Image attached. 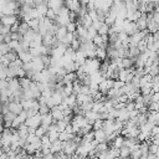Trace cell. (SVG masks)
Masks as SVG:
<instances>
[{
    "label": "cell",
    "instance_id": "52a82bcc",
    "mask_svg": "<svg viewBox=\"0 0 159 159\" xmlns=\"http://www.w3.org/2000/svg\"><path fill=\"white\" fill-rule=\"evenodd\" d=\"M93 134H94V140L97 143H104L106 142L107 134L104 133L103 129H96V130H93Z\"/></svg>",
    "mask_w": 159,
    "mask_h": 159
},
{
    "label": "cell",
    "instance_id": "7c38bea8",
    "mask_svg": "<svg viewBox=\"0 0 159 159\" xmlns=\"http://www.w3.org/2000/svg\"><path fill=\"white\" fill-rule=\"evenodd\" d=\"M62 144H63V142H61L60 139L52 142L51 143V153L52 154H56L58 152H62Z\"/></svg>",
    "mask_w": 159,
    "mask_h": 159
},
{
    "label": "cell",
    "instance_id": "ac0fdd59",
    "mask_svg": "<svg viewBox=\"0 0 159 159\" xmlns=\"http://www.w3.org/2000/svg\"><path fill=\"white\" fill-rule=\"evenodd\" d=\"M97 34L98 35H101V36H107L108 34H109V26L108 25H106L104 22L102 24V26L99 27V30L97 31Z\"/></svg>",
    "mask_w": 159,
    "mask_h": 159
},
{
    "label": "cell",
    "instance_id": "f546056e",
    "mask_svg": "<svg viewBox=\"0 0 159 159\" xmlns=\"http://www.w3.org/2000/svg\"><path fill=\"white\" fill-rule=\"evenodd\" d=\"M2 42H5V36L0 35V43H2Z\"/></svg>",
    "mask_w": 159,
    "mask_h": 159
},
{
    "label": "cell",
    "instance_id": "7a4b0ae2",
    "mask_svg": "<svg viewBox=\"0 0 159 159\" xmlns=\"http://www.w3.org/2000/svg\"><path fill=\"white\" fill-rule=\"evenodd\" d=\"M134 77V73L130 68H120L119 70V73H118V80L124 82V83H128L133 80Z\"/></svg>",
    "mask_w": 159,
    "mask_h": 159
},
{
    "label": "cell",
    "instance_id": "5bb4252c",
    "mask_svg": "<svg viewBox=\"0 0 159 159\" xmlns=\"http://www.w3.org/2000/svg\"><path fill=\"white\" fill-rule=\"evenodd\" d=\"M134 61L135 58L132 57H123L122 58V68H130L134 66Z\"/></svg>",
    "mask_w": 159,
    "mask_h": 159
},
{
    "label": "cell",
    "instance_id": "8992f818",
    "mask_svg": "<svg viewBox=\"0 0 159 159\" xmlns=\"http://www.w3.org/2000/svg\"><path fill=\"white\" fill-rule=\"evenodd\" d=\"M52 123H53V119H52V117H51L50 113L41 116V127H43L46 130L48 129V127H50Z\"/></svg>",
    "mask_w": 159,
    "mask_h": 159
},
{
    "label": "cell",
    "instance_id": "8fae6325",
    "mask_svg": "<svg viewBox=\"0 0 159 159\" xmlns=\"http://www.w3.org/2000/svg\"><path fill=\"white\" fill-rule=\"evenodd\" d=\"M124 137H122V135H117L113 140H112V143H111V145H112V148H117V149H120L123 145H124Z\"/></svg>",
    "mask_w": 159,
    "mask_h": 159
},
{
    "label": "cell",
    "instance_id": "3957f363",
    "mask_svg": "<svg viewBox=\"0 0 159 159\" xmlns=\"http://www.w3.org/2000/svg\"><path fill=\"white\" fill-rule=\"evenodd\" d=\"M123 32H125L128 36H132L135 32H138V27H137L135 22H132V21L125 19L123 22Z\"/></svg>",
    "mask_w": 159,
    "mask_h": 159
},
{
    "label": "cell",
    "instance_id": "30bf717a",
    "mask_svg": "<svg viewBox=\"0 0 159 159\" xmlns=\"http://www.w3.org/2000/svg\"><path fill=\"white\" fill-rule=\"evenodd\" d=\"M67 29L65 27V26H58L57 27V30H56V32H55V37L58 40V41H62L63 39H65V36L67 35Z\"/></svg>",
    "mask_w": 159,
    "mask_h": 159
},
{
    "label": "cell",
    "instance_id": "7402d4cb",
    "mask_svg": "<svg viewBox=\"0 0 159 159\" xmlns=\"http://www.w3.org/2000/svg\"><path fill=\"white\" fill-rule=\"evenodd\" d=\"M140 157H142V152H140V149L132 150V152H130V155H129L130 159H140Z\"/></svg>",
    "mask_w": 159,
    "mask_h": 159
},
{
    "label": "cell",
    "instance_id": "9a60e30c",
    "mask_svg": "<svg viewBox=\"0 0 159 159\" xmlns=\"http://www.w3.org/2000/svg\"><path fill=\"white\" fill-rule=\"evenodd\" d=\"M19 83H20V86H21V88H22V89H27V88L31 86V83H32V80L25 76V77H21V78H19Z\"/></svg>",
    "mask_w": 159,
    "mask_h": 159
},
{
    "label": "cell",
    "instance_id": "484cf974",
    "mask_svg": "<svg viewBox=\"0 0 159 159\" xmlns=\"http://www.w3.org/2000/svg\"><path fill=\"white\" fill-rule=\"evenodd\" d=\"M148 111H149V112L159 111V103H157V102H152V103L148 106Z\"/></svg>",
    "mask_w": 159,
    "mask_h": 159
},
{
    "label": "cell",
    "instance_id": "f1b7e54d",
    "mask_svg": "<svg viewBox=\"0 0 159 159\" xmlns=\"http://www.w3.org/2000/svg\"><path fill=\"white\" fill-rule=\"evenodd\" d=\"M152 102L159 103V92H153L152 93Z\"/></svg>",
    "mask_w": 159,
    "mask_h": 159
},
{
    "label": "cell",
    "instance_id": "4dcf8cb0",
    "mask_svg": "<svg viewBox=\"0 0 159 159\" xmlns=\"http://www.w3.org/2000/svg\"><path fill=\"white\" fill-rule=\"evenodd\" d=\"M112 159H122L120 157H117V158H112Z\"/></svg>",
    "mask_w": 159,
    "mask_h": 159
},
{
    "label": "cell",
    "instance_id": "277c9868",
    "mask_svg": "<svg viewBox=\"0 0 159 159\" xmlns=\"http://www.w3.org/2000/svg\"><path fill=\"white\" fill-rule=\"evenodd\" d=\"M17 21H20L19 20V17L16 16V15H4L1 19H0V22L2 24V25H6V26H12V25H15Z\"/></svg>",
    "mask_w": 159,
    "mask_h": 159
},
{
    "label": "cell",
    "instance_id": "2e32d148",
    "mask_svg": "<svg viewBox=\"0 0 159 159\" xmlns=\"http://www.w3.org/2000/svg\"><path fill=\"white\" fill-rule=\"evenodd\" d=\"M96 58H98L99 61H104V60L107 58V52H106V48L97 47V48H96Z\"/></svg>",
    "mask_w": 159,
    "mask_h": 159
},
{
    "label": "cell",
    "instance_id": "cb8c5ba5",
    "mask_svg": "<svg viewBox=\"0 0 159 159\" xmlns=\"http://www.w3.org/2000/svg\"><path fill=\"white\" fill-rule=\"evenodd\" d=\"M66 29H67V31L68 32H75L76 31V29H77V25H76V22H73V21H70L67 25H66Z\"/></svg>",
    "mask_w": 159,
    "mask_h": 159
},
{
    "label": "cell",
    "instance_id": "83f0119b",
    "mask_svg": "<svg viewBox=\"0 0 159 159\" xmlns=\"http://www.w3.org/2000/svg\"><path fill=\"white\" fill-rule=\"evenodd\" d=\"M123 86H124V82H122L119 80H114L113 81V88L114 89H120Z\"/></svg>",
    "mask_w": 159,
    "mask_h": 159
},
{
    "label": "cell",
    "instance_id": "603a6c76",
    "mask_svg": "<svg viewBox=\"0 0 159 159\" xmlns=\"http://www.w3.org/2000/svg\"><path fill=\"white\" fill-rule=\"evenodd\" d=\"M56 16H57V15H56V12H55L52 9H48V10L46 11V14H45V17H47V19H50V20H52V21L56 19Z\"/></svg>",
    "mask_w": 159,
    "mask_h": 159
},
{
    "label": "cell",
    "instance_id": "4316f807",
    "mask_svg": "<svg viewBox=\"0 0 159 159\" xmlns=\"http://www.w3.org/2000/svg\"><path fill=\"white\" fill-rule=\"evenodd\" d=\"M159 152V147L158 145H155V144H153V143H149V153H152V154H155L157 155V153Z\"/></svg>",
    "mask_w": 159,
    "mask_h": 159
},
{
    "label": "cell",
    "instance_id": "6da1fadb",
    "mask_svg": "<svg viewBox=\"0 0 159 159\" xmlns=\"http://www.w3.org/2000/svg\"><path fill=\"white\" fill-rule=\"evenodd\" d=\"M24 124H25L26 127H29L30 129H36V128H39V127L41 125V114L37 112L35 116L29 117V118L25 120Z\"/></svg>",
    "mask_w": 159,
    "mask_h": 159
},
{
    "label": "cell",
    "instance_id": "ffe728a7",
    "mask_svg": "<svg viewBox=\"0 0 159 159\" xmlns=\"http://www.w3.org/2000/svg\"><path fill=\"white\" fill-rule=\"evenodd\" d=\"M55 124H56V127H57L58 132H63V130L66 129V127L68 125V124H67V123H66V122H65L63 119H61V120H57V122H56Z\"/></svg>",
    "mask_w": 159,
    "mask_h": 159
},
{
    "label": "cell",
    "instance_id": "44dd1931",
    "mask_svg": "<svg viewBox=\"0 0 159 159\" xmlns=\"http://www.w3.org/2000/svg\"><path fill=\"white\" fill-rule=\"evenodd\" d=\"M10 32H11V31H10V26H6V25L0 24V35L6 36V35H9Z\"/></svg>",
    "mask_w": 159,
    "mask_h": 159
},
{
    "label": "cell",
    "instance_id": "ba28073f",
    "mask_svg": "<svg viewBox=\"0 0 159 159\" xmlns=\"http://www.w3.org/2000/svg\"><path fill=\"white\" fill-rule=\"evenodd\" d=\"M135 25L138 27V31L147 30V14H142V16L135 21Z\"/></svg>",
    "mask_w": 159,
    "mask_h": 159
},
{
    "label": "cell",
    "instance_id": "d4e9b609",
    "mask_svg": "<svg viewBox=\"0 0 159 159\" xmlns=\"http://www.w3.org/2000/svg\"><path fill=\"white\" fill-rule=\"evenodd\" d=\"M39 113H40L41 116L47 114V113H50V108H48L46 104H40V107H39Z\"/></svg>",
    "mask_w": 159,
    "mask_h": 159
},
{
    "label": "cell",
    "instance_id": "5b68a950",
    "mask_svg": "<svg viewBox=\"0 0 159 159\" xmlns=\"http://www.w3.org/2000/svg\"><path fill=\"white\" fill-rule=\"evenodd\" d=\"M9 111L11 113H14L15 116L20 114V112L24 111L22 106H21V102H16V101H10L9 102Z\"/></svg>",
    "mask_w": 159,
    "mask_h": 159
},
{
    "label": "cell",
    "instance_id": "d6986e66",
    "mask_svg": "<svg viewBox=\"0 0 159 159\" xmlns=\"http://www.w3.org/2000/svg\"><path fill=\"white\" fill-rule=\"evenodd\" d=\"M34 133H35V135H36V137H39V138H42V137H43V135L47 133V130H46L43 127H41V125H40L39 128H36V129L34 130Z\"/></svg>",
    "mask_w": 159,
    "mask_h": 159
},
{
    "label": "cell",
    "instance_id": "e0dca14e",
    "mask_svg": "<svg viewBox=\"0 0 159 159\" xmlns=\"http://www.w3.org/2000/svg\"><path fill=\"white\" fill-rule=\"evenodd\" d=\"M129 155H130V149H129V148L122 147V148L119 149V157H120L122 159H128Z\"/></svg>",
    "mask_w": 159,
    "mask_h": 159
},
{
    "label": "cell",
    "instance_id": "4fadbf2b",
    "mask_svg": "<svg viewBox=\"0 0 159 159\" xmlns=\"http://www.w3.org/2000/svg\"><path fill=\"white\" fill-rule=\"evenodd\" d=\"M73 137H75V134H73V133H70V132H67V130L60 132V134H58V139H60L61 142L72 140V139H73Z\"/></svg>",
    "mask_w": 159,
    "mask_h": 159
},
{
    "label": "cell",
    "instance_id": "9c48e42d",
    "mask_svg": "<svg viewBox=\"0 0 159 159\" xmlns=\"http://www.w3.org/2000/svg\"><path fill=\"white\" fill-rule=\"evenodd\" d=\"M17 57H19V58L22 61V63L31 62V60H32V56H31V53L29 52V50H25V51L19 52V53H17Z\"/></svg>",
    "mask_w": 159,
    "mask_h": 159
}]
</instances>
